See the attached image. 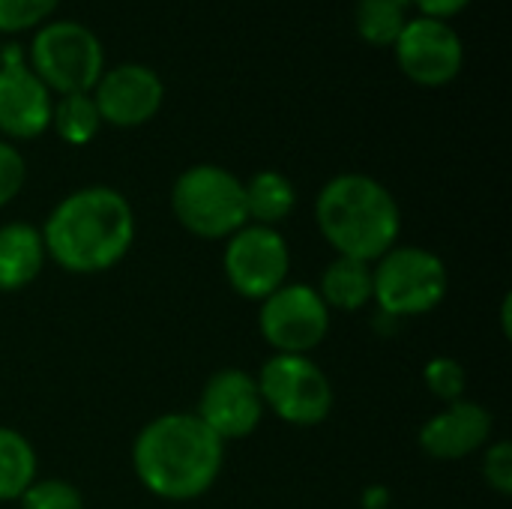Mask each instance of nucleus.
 <instances>
[{
	"mask_svg": "<svg viewBox=\"0 0 512 509\" xmlns=\"http://www.w3.org/2000/svg\"><path fill=\"white\" fill-rule=\"evenodd\" d=\"M45 255L75 276L105 273L126 258L135 240V213L123 192L84 186L69 192L45 219Z\"/></svg>",
	"mask_w": 512,
	"mask_h": 509,
	"instance_id": "f257e3e1",
	"label": "nucleus"
},
{
	"mask_svg": "<svg viewBox=\"0 0 512 509\" xmlns=\"http://www.w3.org/2000/svg\"><path fill=\"white\" fill-rule=\"evenodd\" d=\"M225 444L195 414H162L132 444L138 483L162 501H195L222 474Z\"/></svg>",
	"mask_w": 512,
	"mask_h": 509,
	"instance_id": "f03ea898",
	"label": "nucleus"
},
{
	"mask_svg": "<svg viewBox=\"0 0 512 509\" xmlns=\"http://www.w3.org/2000/svg\"><path fill=\"white\" fill-rule=\"evenodd\" d=\"M315 219L336 255L366 264H375L390 252L402 231V213L393 192L357 171L336 174L324 183L315 201Z\"/></svg>",
	"mask_w": 512,
	"mask_h": 509,
	"instance_id": "7ed1b4c3",
	"label": "nucleus"
},
{
	"mask_svg": "<svg viewBox=\"0 0 512 509\" xmlns=\"http://www.w3.org/2000/svg\"><path fill=\"white\" fill-rule=\"evenodd\" d=\"M171 210L177 222L201 240H228L246 219L243 180L222 165H192L171 189Z\"/></svg>",
	"mask_w": 512,
	"mask_h": 509,
	"instance_id": "20e7f679",
	"label": "nucleus"
},
{
	"mask_svg": "<svg viewBox=\"0 0 512 509\" xmlns=\"http://www.w3.org/2000/svg\"><path fill=\"white\" fill-rule=\"evenodd\" d=\"M447 297V267L423 246H393L372 264V300L387 318H420Z\"/></svg>",
	"mask_w": 512,
	"mask_h": 509,
	"instance_id": "39448f33",
	"label": "nucleus"
},
{
	"mask_svg": "<svg viewBox=\"0 0 512 509\" xmlns=\"http://www.w3.org/2000/svg\"><path fill=\"white\" fill-rule=\"evenodd\" d=\"M27 66L51 93H90L105 72V51L90 27L63 18L36 30Z\"/></svg>",
	"mask_w": 512,
	"mask_h": 509,
	"instance_id": "423d86ee",
	"label": "nucleus"
},
{
	"mask_svg": "<svg viewBox=\"0 0 512 509\" xmlns=\"http://www.w3.org/2000/svg\"><path fill=\"white\" fill-rule=\"evenodd\" d=\"M255 381L264 408L291 426H318L333 411V384L306 354H273Z\"/></svg>",
	"mask_w": 512,
	"mask_h": 509,
	"instance_id": "0eeeda50",
	"label": "nucleus"
},
{
	"mask_svg": "<svg viewBox=\"0 0 512 509\" xmlns=\"http://www.w3.org/2000/svg\"><path fill=\"white\" fill-rule=\"evenodd\" d=\"M258 330L276 354L309 357V351H315L330 333V309L312 285L285 282L261 300Z\"/></svg>",
	"mask_w": 512,
	"mask_h": 509,
	"instance_id": "6e6552de",
	"label": "nucleus"
},
{
	"mask_svg": "<svg viewBox=\"0 0 512 509\" xmlns=\"http://www.w3.org/2000/svg\"><path fill=\"white\" fill-rule=\"evenodd\" d=\"M228 285L246 300H264L285 285L291 252L276 228L246 222L225 243L222 255Z\"/></svg>",
	"mask_w": 512,
	"mask_h": 509,
	"instance_id": "1a4fd4ad",
	"label": "nucleus"
},
{
	"mask_svg": "<svg viewBox=\"0 0 512 509\" xmlns=\"http://www.w3.org/2000/svg\"><path fill=\"white\" fill-rule=\"evenodd\" d=\"M393 48L402 72L423 87H441L453 81L465 63V45L444 18H408Z\"/></svg>",
	"mask_w": 512,
	"mask_h": 509,
	"instance_id": "9d476101",
	"label": "nucleus"
},
{
	"mask_svg": "<svg viewBox=\"0 0 512 509\" xmlns=\"http://www.w3.org/2000/svg\"><path fill=\"white\" fill-rule=\"evenodd\" d=\"M264 399L258 381L243 369H219L201 390L195 417L222 441L249 438L264 417Z\"/></svg>",
	"mask_w": 512,
	"mask_h": 509,
	"instance_id": "9b49d317",
	"label": "nucleus"
},
{
	"mask_svg": "<svg viewBox=\"0 0 512 509\" xmlns=\"http://www.w3.org/2000/svg\"><path fill=\"white\" fill-rule=\"evenodd\" d=\"M51 108V90L27 66L21 48H0V132L9 138H36L51 126Z\"/></svg>",
	"mask_w": 512,
	"mask_h": 509,
	"instance_id": "f8f14e48",
	"label": "nucleus"
},
{
	"mask_svg": "<svg viewBox=\"0 0 512 509\" xmlns=\"http://www.w3.org/2000/svg\"><path fill=\"white\" fill-rule=\"evenodd\" d=\"M102 123L111 126H141L147 123L165 99L162 78L144 63H117L105 69L90 90Z\"/></svg>",
	"mask_w": 512,
	"mask_h": 509,
	"instance_id": "ddd939ff",
	"label": "nucleus"
},
{
	"mask_svg": "<svg viewBox=\"0 0 512 509\" xmlns=\"http://www.w3.org/2000/svg\"><path fill=\"white\" fill-rule=\"evenodd\" d=\"M492 426V414L480 402L456 399L420 426L417 444L429 459L459 462L465 456L480 453L489 444Z\"/></svg>",
	"mask_w": 512,
	"mask_h": 509,
	"instance_id": "4468645a",
	"label": "nucleus"
},
{
	"mask_svg": "<svg viewBox=\"0 0 512 509\" xmlns=\"http://www.w3.org/2000/svg\"><path fill=\"white\" fill-rule=\"evenodd\" d=\"M42 231L27 222L0 225V291L12 294L27 288L45 267Z\"/></svg>",
	"mask_w": 512,
	"mask_h": 509,
	"instance_id": "2eb2a0df",
	"label": "nucleus"
},
{
	"mask_svg": "<svg viewBox=\"0 0 512 509\" xmlns=\"http://www.w3.org/2000/svg\"><path fill=\"white\" fill-rule=\"evenodd\" d=\"M315 291L330 312H360L372 303V264L336 255Z\"/></svg>",
	"mask_w": 512,
	"mask_h": 509,
	"instance_id": "dca6fc26",
	"label": "nucleus"
},
{
	"mask_svg": "<svg viewBox=\"0 0 512 509\" xmlns=\"http://www.w3.org/2000/svg\"><path fill=\"white\" fill-rule=\"evenodd\" d=\"M246 195V219L252 225H267L276 228L285 222L297 204V189L282 171H258L243 183Z\"/></svg>",
	"mask_w": 512,
	"mask_h": 509,
	"instance_id": "f3484780",
	"label": "nucleus"
},
{
	"mask_svg": "<svg viewBox=\"0 0 512 509\" xmlns=\"http://www.w3.org/2000/svg\"><path fill=\"white\" fill-rule=\"evenodd\" d=\"M36 468L33 444L21 432L0 426V501H18L36 480Z\"/></svg>",
	"mask_w": 512,
	"mask_h": 509,
	"instance_id": "a211bd4d",
	"label": "nucleus"
},
{
	"mask_svg": "<svg viewBox=\"0 0 512 509\" xmlns=\"http://www.w3.org/2000/svg\"><path fill=\"white\" fill-rule=\"evenodd\" d=\"M411 0H357L354 3V24L357 33L372 45H393L408 24Z\"/></svg>",
	"mask_w": 512,
	"mask_h": 509,
	"instance_id": "6ab92c4d",
	"label": "nucleus"
},
{
	"mask_svg": "<svg viewBox=\"0 0 512 509\" xmlns=\"http://www.w3.org/2000/svg\"><path fill=\"white\" fill-rule=\"evenodd\" d=\"M51 126L57 129V135L66 144L84 147L96 138L102 117H99V108L90 93H66L51 108Z\"/></svg>",
	"mask_w": 512,
	"mask_h": 509,
	"instance_id": "aec40b11",
	"label": "nucleus"
},
{
	"mask_svg": "<svg viewBox=\"0 0 512 509\" xmlns=\"http://www.w3.org/2000/svg\"><path fill=\"white\" fill-rule=\"evenodd\" d=\"M21 509H84L81 492L69 480H33L18 498Z\"/></svg>",
	"mask_w": 512,
	"mask_h": 509,
	"instance_id": "412c9836",
	"label": "nucleus"
},
{
	"mask_svg": "<svg viewBox=\"0 0 512 509\" xmlns=\"http://www.w3.org/2000/svg\"><path fill=\"white\" fill-rule=\"evenodd\" d=\"M423 381L429 387V393L441 402H456V399H465V384H468V375L462 369L459 360L453 357H435L429 360V366L423 369Z\"/></svg>",
	"mask_w": 512,
	"mask_h": 509,
	"instance_id": "4be33fe9",
	"label": "nucleus"
},
{
	"mask_svg": "<svg viewBox=\"0 0 512 509\" xmlns=\"http://www.w3.org/2000/svg\"><path fill=\"white\" fill-rule=\"evenodd\" d=\"M60 0H0V30L18 33L42 24Z\"/></svg>",
	"mask_w": 512,
	"mask_h": 509,
	"instance_id": "5701e85b",
	"label": "nucleus"
},
{
	"mask_svg": "<svg viewBox=\"0 0 512 509\" xmlns=\"http://www.w3.org/2000/svg\"><path fill=\"white\" fill-rule=\"evenodd\" d=\"M483 450V477L489 489H495L498 495H512V447L507 441H495Z\"/></svg>",
	"mask_w": 512,
	"mask_h": 509,
	"instance_id": "b1692460",
	"label": "nucleus"
},
{
	"mask_svg": "<svg viewBox=\"0 0 512 509\" xmlns=\"http://www.w3.org/2000/svg\"><path fill=\"white\" fill-rule=\"evenodd\" d=\"M24 177H27L24 156L9 141H0V207H6L21 192Z\"/></svg>",
	"mask_w": 512,
	"mask_h": 509,
	"instance_id": "393cba45",
	"label": "nucleus"
},
{
	"mask_svg": "<svg viewBox=\"0 0 512 509\" xmlns=\"http://www.w3.org/2000/svg\"><path fill=\"white\" fill-rule=\"evenodd\" d=\"M423 15H429V18H450V15H456L459 9H465L471 0H411Z\"/></svg>",
	"mask_w": 512,
	"mask_h": 509,
	"instance_id": "a878e982",
	"label": "nucleus"
},
{
	"mask_svg": "<svg viewBox=\"0 0 512 509\" xmlns=\"http://www.w3.org/2000/svg\"><path fill=\"white\" fill-rule=\"evenodd\" d=\"M501 318H504V333L510 336V297H504V309H501Z\"/></svg>",
	"mask_w": 512,
	"mask_h": 509,
	"instance_id": "bb28decb",
	"label": "nucleus"
}]
</instances>
